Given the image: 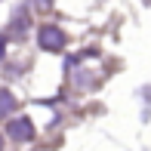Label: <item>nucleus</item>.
I'll use <instances>...</instances> for the list:
<instances>
[{
	"label": "nucleus",
	"instance_id": "1",
	"mask_svg": "<svg viewBox=\"0 0 151 151\" xmlns=\"http://www.w3.org/2000/svg\"><path fill=\"white\" fill-rule=\"evenodd\" d=\"M37 43L43 46V50L50 52H59L62 46H65V34H62V28H56V25H43L37 34Z\"/></svg>",
	"mask_w": 151,
	"mask_h": 151
},
{
	"label": "nucleus",
	"instance_id": "3",
	"mask_svg": "<svg viewBox=\"0 0 151 151\" xmlns=\"http://www.w3.org/2000/svg\"><path fill=\"white\" fill-rule=\"evenodd\" d=\"M9 111H16V96L9 90H0V117H6Z\"/></svg>",
	"mask_w": 151,
	"mask_h": 151
},
{
	"label": "nucleus",
	"instance_id": "4",
	"mask_svg": "<svg viewBox=\"0 0 151 151\" xmlns=\"http://www.w3.org/2000/svg\"><path fill=\"white\" fill-rule=\"evenodd\" d=\"M0 56H3V40H0Z\"/></svg>",
	"mask_w": 151,
	"mask_h": 151
},
{
	"label": "nucleus",
	"instance_id": "2",
	"mask_svg": "<svg viewBox=\"0 0 151 151\" xmlns=\"http://www.w3.org/2000/svg\"><path fill=\"white\" fill-rule=\"evenodd\" d=\"M6 136L16 142H31L34 139V123L31 117H12L9 123H6Z\"/></svg>",
	"mask_w": 151,
	"mask_h": 151
},
{
	"label": "nucleus",
	"instance_id": "5",
	"mask_svg": "<svg viewBox=\"0 0 151 151\" xmlns=\"http://www.w3.org/2000/svg\"><path fill=\"white\" fill-rule=\"evenodd\" d=\"M0 148H3V136H0Z\"/></svg>",
	"mask_w": 151,
	"mask_h": 151
}]
</instances>
